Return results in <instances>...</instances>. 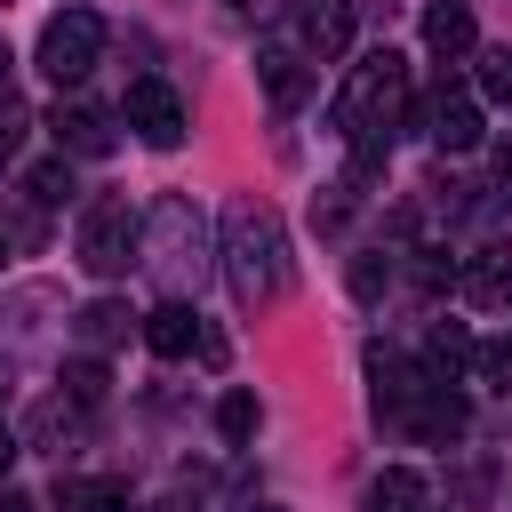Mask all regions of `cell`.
I'll list each match as a JSON object with an SVG mask.
<instances>
[{
	"mask_svg": "<svg viewBox=\"0 0 512 512\" xmlns=\"http://www.w3.org/2000/svg\"><path fill=\"white\" fill-rule=\"evenodd\" d=\"M416 112V96H408V56L400 48H368L352 72H344V88H336V104H328V120H336V136L352 144V184H368V176H384V152H392V128Z\"/></svg>",
	"mask_w": 512,
	"mask_h": 512,
	"instance_id": "6da1fadb",
	"label": "cell"
},
{
	"mask_svg": "<svg viewBox=\"0 0 512 512\" xmlns=\"http://www.w3.org/2000/svg\"><path fill=\"white\" fill-rule=\"evenodd\" d=\"M224 280H232V304H240V312H264V304H280V296L296 288L288 224H280L256 192H240V200L224 208Z\"/></svg>",
	"mask_w": 512,
	"mask_h": 512,
	"instance_id": "7a4b0ae2",
	"label": "cell"
},
{
	"mask_svg": "<svg viewBox=\"0 0 512 512\" xmlns=\"http://www.w3.org/2000/svg\"><path fill=\"white\" fill-rule=\"evenodd\" d=\"M144 272L168 296L200 288V272H208V224H200V208L184 192H160L152 200V216H144Z\"/></svg>",
	"mask_w": 512,
	"mask_h": 512,
	"instance_id": "3957f363",
	"label": "cell"
},
{
	"mask_svg": "<svg viewBox=\"0 0 512 512\" xmlns=\"http://www.w3.org/2000/svg\"><path fill=\"white\" fill-rule=\"evenodd\" d=\"M136 248H144V216L120 192H104V200L80 208V272L88 280H120L136 264Z\"/></svg>",
	"mask_w": 512,
	"mask_h": 512,
	"instance_id": "277c9868",
	"label": "cell"
},
{
	"mask_svg": "<svg viewBox=\"0 0 512 512\" xmlns=\"http://www.w3.org/2000/svg\"><path fill=\"white\" fill-rule=\"evenodd\" d=\"M104 64V16L96 8H56L48 24H40V72L56 80V88H80L88 72Z\"/></svg>",
	"mask_w": 512,
	"mask_h": 512,
	"instance_id": "5b68a950",
	"label": "cell"
},
{
	"mask_svg": "<svg viewBox=\"0 0 512 512\" xmlns=\"http://www.w3.org/2000/svg\"><path fill=\"white\" fill-rule=\"evenodd\" d=\"M120 120H128V128H136L152 152H176V144H184V96H176L168 80H128Z\"/></svg>",
	"mask_w": 512,
	"mask_h": 512,
	"instance_id": "8992f818",
	"label": "cell"
},
{
	"mask_svg": "<svg viewBox=\"0 0 512 512\" xmlns=\"http://www.w3.org/2000/svg\"><path fill=\"white\" fill-rule=\"evenodd\" d=\"M48 136H56L64 160H104V152H112V112H96V104H56V112H48Z\"/></svg>",
	"mask_w": 512,
	"mask_h": 512,
	"instance_id": "52a82bcc",
	"label": "cell"
},
{
	"mask_svg": "<svg viewBox=\"0 0 512 512\" xmlns=\"http://www.w3.org/2000/svg\"><path fill=\"white\" fill-rule=\"evenodd\" d=\"M296 48L320 56V64H336L352 48V0H304L296 8Z\"/></svg>",
	"mask_w": 512,
	"mask_h": 512,
	"instance_id": "ba28073f",
	"label": "cell"
},
{
	"mask_svg": "<svg viewBox=\"0 0 512 512\" xmlns=\"http://www.w3.org/2000/svg\"><path fill=\"white\" fill-rule=\"evenodd\" d=\"M456 288H464L472 304L504 312V304H512V240H488V248H472V256L456 264Z\"/></svg>",
	"mask_w": 512,
	"mask_h": 512,
	"instance_id": "9c48e42d",
	"label": "cell"
},
{
	"mask_svg": "<svg viewBox=\"0 0 512 512\" xmlns=\"http://www.w3.org/2000/svg\"><path fill=\"white\" fill-rule=\"evenodd\" d=\"M200 328H208V320H200L184 296H160V304L144 312V344H152L160 360H184V352H200Z\"/></svg>",
	"mask_w": 512,
	"mask_h": 512,
	"instance_id": "30bf717a",
	"label": "cell"
},
{
	"mask_svg": "<svg viewBox=\"0 0 512 512\" xmlns=\"http://www.w3.org/2000/svg\"><path fill=\"white\" fill-rule=\"evenodd\" d=\"M424 136H432L440 152H472V144H480V96H448V88H440V96L424 104Z\"/></svg>",
	"mask_w": 512,
	"mask_h": 512,
	"instance_id": "8fae6325",
	"label": "cell"
},
{
	"mask_svg": "<svg viewBox=\"0 0 512 512\" xmlns=\"http://www.w3.org/2000/svg\"><path fill=\"white\" fill-rule=\"evenodd\" d=\"M424 48H432L440 64L472 56V48H480V24H472V8H464V0H432V8H424Z\"/></svg>",
	"mask_w": 512,
	"mask_h": 512,
	"instance_id": "7c38bea8",
	"label": "cell"
},
{
	"mask_svg": "<svg viewBox=\"0 0 512 512\" xmlns=\"http://www.w3.org/2000/svg\"><path fill=\"white\" fill-rule=\"evenodd\" d=\"M256 80H264V96H272L280 112H296V104L312 96V72H304V48H288V40L256 56Z\"/></svg>",
	"mask_w": 512,
	"mask_h": 512,
	"instance_id": "4fadbf2b",
	"label": "cell"
},
{
	"mask_svg": "<svg viewBox=\"0 0 512 512\" xmlns=\"http://www.w3.org/2000/svg\"><path fill=\"white\" fill-rule=\"evenodd\" d=\"M128 328H136V312H128V304H112V296H96V304H80V312H72V344H80V352H112Z\"/></svg>",
	"mask_w": 512,
	"mask_h": 512,
	"instance_id": "5bb4252c",
	"label": "cell"
},
{
	"mask_svg": "<svg viewBox=\"0 0 512 512\" xmlns=\"http://www.w3.org/2000/svg\"><path fill=\"white\" fill-rule=\"evenodd\" d=\"M424 504H432V488H424L408 464L376 472V480H368V496H360V512H424Z\"/></svg>",
	"mask_w": 512,
	"mask_h": 512,
	"instance_id": "9a60e30c",
	"label": "cell"
},
{
	"mask_svg": "<svg viewBox=\"0 0 512 512\" xmlns=\"http://www.w3.org/2000/svg\"><path fill=\"white\" fill-rule=\"evenodd\" d=\"M104 392H112V368H104L96 352H72V360H64V400H72V408H96Z\"/></svg>",
	"mask_w": 512,
	"mask_h": 512,
	"instance_id": "2e32d148",
	"label": "cell"
},
{
	"mask_svg": "<svg viewBox=\"0 0 512 512\" xmlns=\"http://www.w3.org/2000/svg\"><path fill=\"white\" fill-rule=\"evenodd\" d=\"M24 200L64 208V200H72V160H64V152H56V160H32V168H24Z\"/></svg>",
	"mask_w": 512,
	"mask_h": 512,
	"instance_id": "e0dca14e",
	"label": "cell"
},
{
	"mask_svg": "<svg viewBox=\"0 0 512 512\" xmlns=\"http://www.w3.org/2000/svg\"><path fill=\"white\" fill-rule=\"evenodd\" d=\"M256 424H264V408H256V392H240V384H232V392L216 400V432H224L232 448H248V440H256Z\"/></svg>",
	"mask_w": 512,
	"mask_h": 512,
	"instance_id": "ac0fdd59",
	"label": "cell"
},
{
	"mask_svg": "<svg viewBox=\"0 0 512 512\" xmlns=\"http://www.w3.org/2000/svg\"><path fill=\"white\" fill-rule=\"evenodd\" d=\"M472 352H480V344H472V336H464L456 320H440V328L424 336V360H432L440 376H456V368H472Z\"/></svg>",
	"mask_w": 512,
	"mask_h": 512,
	"instance_id": "d6986e66",
	"label": "cell"
},
{
	"mask_svg": "<svg viewBox=\"0 0 512 512\" xmlns=\"http://www.w3.org/2000/svg\"><path fill=\"white\" fill-rule=\"evenodd\" d=\"M72 424H80V408H72L64 392L32 408V440H40V448H56V440H72ZM56 456H64V448H56Z\"/></svg>",
	"mask_w": 512,
	"mask_h": 512,
	"instance_id": "ffe728a7",
	"label": "cell"
},
{
	"mask_svg": "<svg viewBox=\"0 0 512 512\" xmlns=\"http://www.w3.org/2000/svg\"><path fill=\"white\" fill-rule=\"evenodd\" d=\"M472 88H480V104H512V48H480Z\"/></svg>",
	"mask_w": 512,
	"mask_h": 512,
	"instance_id": "44dd1931",
	"label": "cell"
},
{
	"mask_svg": "<svg viewBox=\"0 0 512 512\" xmlns=\"http://www.w3.org/2000/svg\"><path fill=\"white\" fill-rule=\"evenodd\" d=\"M384 288H392V256H384V248H368V256L352 264V296H360V304H376Z\"/></svg>",
	"mask_w": 512,
	"mask_h": 512,
	"instance_id": "7402d4cb",
	"label": "cell"
},
{
	"mask_svg": "<svg viewBox=\"0 0 512 512\" xmlns=\"http://www.w3.org/2000/svg\"><path fill=\"white\" fill-rule=\"evenodd\" d=\"M80 512H136V496H128V480H88Z\"/></svg>",
	"mask_w": 512,
	"mask_h": 512,
	"instance_id": "603a6c76",
	"label": "cell"
},
{
	"mask_svg": "<svg viewBox=\"0 0 512 512\" xmlns=\"http://www.w3.org/2000/svg\"><path fill=\"white\" fill-rule=\"evenodd\" d=\"M472 368H480L488 384H504V392H512V344H480V352H472Z\"/></svg>",
	"mask_w": 512,
	"mask_h": 512,
	"instance_id": "cb8c5ba5",
	"label": "cell"
},
{
	"mask_svg": "<svg viewBox=\"0 0 512 512\" xmlns=\"http://www.w3.org/2000/svg\"><path fill=\"white\" fill-rule=\"evenodd\" d=\"M200 360H208V368H224V360H232V344H224L216 328H200Z\"/></svg>",
	"mask_w": 512,
	"mask_h": 512,
	"instance_id": "d4e9b609",
	"label": "cell"
},
{
	"mask_svg": "<svg viewBox=\"0 0 512 512\" xmlns=\"http://www.w3.org/2000/svg\"><path fill=\"white\" fill-rule=\"evenodd\" d=\"M224 8H240V16H288L296 0H224Z\"/></svg>",
	"mask_w": 512,
	"mask_h": 512,
	"instance_id": "484cf974",
	"label": "cell"
},
{
	"mask_svg": "<svg viewBox=\"0 0 512 512\" xmlns=\"http://www.w3.org/2000/svg\"><path fill=\"white\" fill-rule=\"evenodd\" d=\"M0 512H32V496L24 488H0Z\"/></svg>",
	"mask_w": 512,
	"mask_h": 512,
	"instance_id": "4316f807",
	"label": "cell"
},
{
	"mask_svg": "<svg viewBox=\"0 0 512 512\" xmlns=\"http://www.w3.org/2000/svg\"><path fill=\"white\" fill-rule=\"evenodd\" d=\"M8 464H16V432L0 424V480H8Z\"/></svg>",
	"mask_w": 512,
	"mask_h": 512,
	"instance_id": "83f0119b",
	"label": "cell"
},
{
	"mask_svg": "<svg viewBox=\"0 0 512 512\" xmlns=\"http://www.w3.org/2000/svg\"><path fill=\"white\" fill-rule=\"evenodd\" d=\"M8 152H16V120H0V168H8Z\"/></svg>",
	"mask_w": 512,
	"mask_h": 512,
	"instance_id": "f1b7e54d",
	"label": "cell"
},
{
	"mask_svg": "<svg viewBox=\"0 0 512 512\" xmlns=\"http://www.w3.org/2000/svg\"><path fill=\"white\" fill-rule=\"evenodd\" d=\"M8 64H16V56H8V40H0V104H8Z\"/></svg>",
	"mask_w": 512,
	"mask_h": 512,
	"instance_id": "f546056e",
	"label": "cell"
},
{
	"mask_svg": "<svg viewBox=\"0 0 512 512\" xmlns=\"http://www.w3.org/2000/svg\"><path fill=\"white\" fill-rule=\"evenodd\" d=\"M256 512H280V504H256Z\"/></svg>",
	"mask_w": 512,
	"mask_h": 512,
	"instance_id": "4dcf8cb0",
	"label": "cell"
},
{
	"mask_svg": "<svg viewBox=\"0 0 512 512\" xmlns=\"http://www.w3.org/2000/svg\"><path fill=\"white\" fill-rule=\"evenodd\" d=\"M0 264H8V240H0Z\"/></svg>",
	"mask_w": 512,
	"mask_h": 512,
	"instance_id": "1f68e13d",
	"label": "cell"
}]
</instances>
